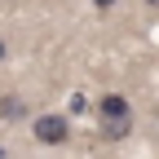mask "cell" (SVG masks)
Listing matches in <instances>:
<instances>
[{"label": "cell", "mask_w": 159, "mask_h": 159, "mask_svg": "<svg viewBox=\"0 0 159 159\" xmlns=\"http://www.w3.org/2000/svg\"><path fill=\"white\" fill-rule=\"evenodd\" d=\"M128 133H133V119H106V124H102V137H106V142H124Z\"/></svg>", "instance_id": "cell-4"}, {"label": "cell", "mask_w": 159, "mask_h": 159, "mask_svg": "<svg viewBox=\"0 0 159 159\" xmlns=\"http://www.w3.org/2000/svg\"><path fill=\"white\" fill-rule=\"evenodd\" d=\"M5 53H9V44H5V40H0V62H5Z\"/></svg>", "instance_id": "cell-6"}, {"label": "cell", "mask_w": 159, "mask_h": 159, "mask_svg": "<svg viewBox=\"0 0 159 159\" xmlns=\"http://www.w3.org/2000/svg\"><path fill=\"white\" fill-rule=\"evenodd\" d=\"M97 119H133V106H128V97H119V93H102L97 97Z\"/></svg>", "instance_id": "cell-2"}, {"label": "cell", "mask_w": 159, "mask_h": 159, "mask_svg": "<svg viewBox=\"0 0 159 159\" xmlns=\"http://www.w3.org/2000/svg\"><path fill=\"white\" fill-rule=\"evenodd\" d=\"M93 5H97V9H111V5H115V0H93Z\"/></svg>", "instance_id": "cell-5"}, {"label": "cell", "mask_w": 159, "mask_h": 159, "mask_svg": "<svg viewBox=\"0 0 159 159\" xmlns=\"http://www.w3.org/2000/svg\"><path fill=\"white\" fill-rule=\"evenodd\" d=\"M0 159H5V146H0Z\"/></svg>", "instance_id": "cell-7"}, {"label": "cell", "mask_w": 159, "mask_h": 159, "mask_svg": "<svg viewBox=\"0 0 159 159\" xmlns=\"http://www.w3.org/2000/svg\"><path fill=\"white\" fill-rule=\"evenodd\" d=\"M22 115H27V102L18 93H5V97H0V119H22Z\"/></svg>", "instance_id": "cell-3"}, {"label": "cell", "mask_w": 159, "mask_h": 159, "mask_svg": "<svg viewBox=\"0 0 159 159\" xmlns=\"http://www.w3.org/2000/svg\"><path fill=\"white\" fill-rule=\"evenodd\" d=\"M31 137L40 146H62L66 137H71V124H66V115H40L35 124H31Z\"/></svg>", "instance_id": "cell-1"}, {"label": "cell", "mask_w": 159, "mask_h": 159, "mask_svg": "<svg viewBox=\"0 0 159 159\" xmlns=\"http://www.w3.org/2000/svg\"><path fill=\"white\" fill-rule=\"evenodd\" d=\"M146 5H159V0H146Z\"/></svg>", "instance_id": "cell-8"}]
</instances>
